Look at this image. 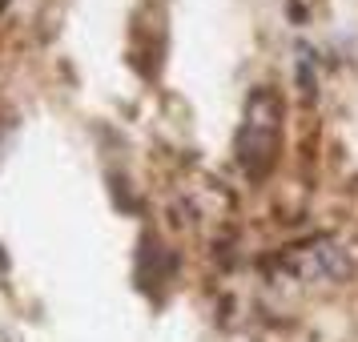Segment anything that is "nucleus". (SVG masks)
Segmentation results:
<instances>
[{"label": "nucleus", "instance_id": "423d86ee", "mask_svg": "<svg viewBox=\"0 0 358 342\" xmlns=\"http://www.w3.org/2000/svg\"><path fill=\"white\" fill-rule=\"evenodd\" d=\"M4 270H8V258H4V250H0V274H4Z\"/></svg>", "mask_w": 358, "mask_h": 342}, {"label": "nucleus", "instance_id": "f03ea898", "mask_svg": "<svg viewBox=\"0 0 358 342\" xmlns=\"http://www.w3.org/2000/svg\"><path fill=\"white\" fill-rule=\"evenodd\" d=\"M274 153H278V133L274 129L242 125V133H238V162H242L254 178L274 165Z\"/></svg>", "mask_w": 358, "mask_h": 342}, {"label": "nucleus", "instance_id": "f257e3e1", "mask_svg": "<svg viewBox=\"0 0 358 342\" xmlns=\"http://www.w3.org/2000/svg\"><path fill=\"white\" fill-rule=\"evenodd\" d=\"M286 262H290L294 274L306 278V282H318V278L346 282V278L355 274V258H350V250H342V245L330 242V238H318V242H310V245H298Z\"/></svg>", "mask_w": 358, "mask_h": 342}, {"label": "nucleus", "instance_id": "39448f33", "mask_svg": "<svg viewBox=\"0 0 358 342\" xmlns=\"http://www.w3.org/2000/svg\"><path fill=\"white\" fill-rule=\"evenodd\" d=\"M286 17H294V20H306V8L294 0V4H286Z\"/></svg>", "mask_w": 358, "mask_h": 342}, {"label": "nucleus", "instance_id": "7ed1b4c3", "mask_svg": "<svg viewBox=\"0 0 358 342\" xmlns=\"http://www.w3.org/2000/svg\"><path fill=\"white\" fill-rule=\"evenodd\" d=\"M278 121H282V105H278L274 93L258 89L250 105H245V125H258V129H274L278 133Z\"/></svg>", "mask_w": 358, "mask_h": 342}, {"label": "nucleus", "instance_id": "20e7f679", "mask_svg": "<svg viewBox=\"0 0 358 342\" xmlns=\"http://www.w3.org/2000/svg\"><path fill=\"white\" fill-rule=\"evenodd\" d=\"M298 85H302V93H306V97H314V73H310V61L298 65Z\"/></svg>", "mask_w": 358, "mask_h": 342}]
</instances>
